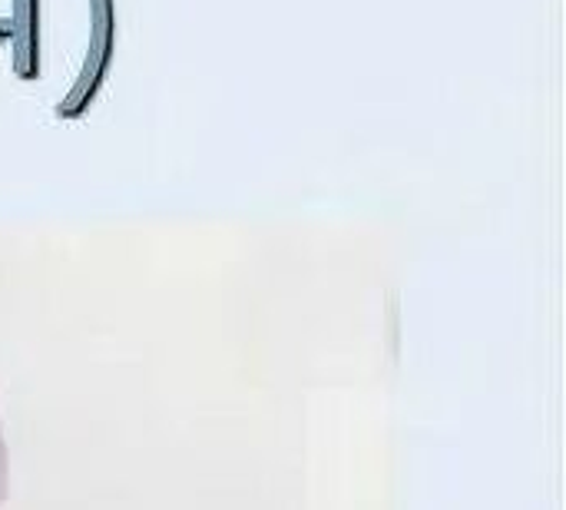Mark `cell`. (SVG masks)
<instances>
[{
	"label": "cell",
	"mask_w": 566,
	"mask_h": 510,
	"mask_svg": "<svg viewBox=\"0 0 566 510\" xmlns=\"http://www.w3.org/2000/svg\"><path fill=\"white\" fill-rule=\"evenodd\" d=\"M90 3V40H86V56L80 66V76L73 83V90L66 93V100L56 106L60 116H76L90 106V100L99 93L109 63H113V50H116V0H86Z\"/></svg>",
	"instance_id": "1"
},
{
	"label": "cell",
	"mask_w": 566,
	"mask_h": 510,
	"mask_svg": "<svg viewBox=\"0 0 566 510\" xmlns=\"http://www.w3.org/2000/svg\"><path fill=\"white\" fill-rule=\"evenodd\" d=\"M40 13H43V0H13L10 50H13V73L23 80L40 76Z\"/></svg>",
	"instance_id": "2"
},
{
	"label": "cell",
	"mask_w": 566,
	"mask_h": 510,
	"mask_svg": "<svg viewBox=\"0 0 566 510\" xmlns=\"http://www.w3.org/2000/svg\"><path fill=\"white\" fill-rule=\"evenodd\" d=\"M7 498V445H3V431H0V504Z\"/></svg>",
	"instance_id": "3"
},
{
	"label": "cell",
	"mask_w": 566,
	"mask_h": 510,
	"mask_svg": "<svg viewBox=\"0 0 566 510\" xmlns=\"http://www.w3.org/2000/svg\"><path fill=\"white\" fill-rule=\"evenodd\" d=\"M10 23H13V0H0V30L10 33Z\"/></svg>",
	"instance_id": "4"
},
{
	"label": "cell",
	"mask_w": 566,
	"mask_h": 510,
	"mask_svg": "<svg viewBox=\"0 0 566 510\" xmlns=\"http://www.w3.org/2000/svg\"><path fill=\"white\" fill-rule=\"evenodd\" d=\"M3 43H10V33H7V30H0V46H3Z\"/></svg>",
	"instance_id": "5"
}]
</instances>
